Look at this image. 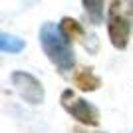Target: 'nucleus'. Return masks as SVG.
Returning <instances> with one entry per match:
<instances>
[{"mask_svg":"<svg viewBox=\"0 0 133 133\" xmlns=\"http://www.w3.org/2000/svg\"><path fill=\"white\" fill-rule=\"evenodd\" d=\"M72 79H74V85L82 91H95V89L101 88L99 76L94 72V68H88V66L76 68L72 74Z\"/></svg>","mask_w":133,"mask_h":133,"instance_id":"5","label":"nucleus"},{"mask_svg":"<svg viewBox=\"0 0 133 133\" xmlns=\"http://www.w3.org/2000/svg\"><path fill=\"white\" fill-rule=\"evenodd\" d=\"M74 133H103V131H91L89 127H82V125H76V127H74Z\"/></svg>","mask_w":133,"mask_h":133,"instance_id":"10","label":"nucleus"},{"mask_svg":"<svg viewBox=\"0 0 133 133\" xmlns=\"http://www.w3.org/2000/svg\"><path fill=\"white\" fill-rule=\"evenodd\" d=\"M58 26H60V32L64 34V38H66L68 42H74V40H79V38L85 36L83 26L78 20H74V18H70V16L62 18V22L58 24Z\"/></svg>","mask_w":133,"mask_h":133,"instance_id":"6","label":"nucleus"},{"mask_svg":"<svg viewBox=\"0 0 133 133\" xmlns=\"http://www.w3.org/2000/svg\"><path fill=\"white\" fill-rule=\"evenodd\" d=\"M24 40L18 36H12L8 32H0V52H8V54H18L24 50Z\"/></svg>","mask_w":133,"mask_h":133,"instance_id":"7","label":"nucleus"},{"mask_svg":"<svg viewBox=\"0 0 133 133\" xmlns=\"http://www.w3.org/2000/svg\"><path fill=\"white\" fill-rule=\"evenodd\" d=\"M129 8H127V12H125V18H127V22H129V26H131V30H133V2H129Z\"/></svg>","mask_w":133,"mask_h":133,"instance_id":"9","label":"nucleus"},{"mask_svg":"<svg viewBox=\"0 0 133 133\" xmlns=\"http://www.w3.org/2000/svg\"><path fill=\"white\" fill-rule=\"evenodd\" d=\"M83 8H85V14H88L89 22L94 26L101 24V20H103V8H105L103 2H83Z\"/></svg>","mask_w":133,"mask_h":133,"instance_id":"8","label":"nucleus"},{"mask_svg":"<svg viewBox=\"0 0 133 133\" xmlns=\"http://www.w3.org/2000/svg\"><path fill=\"white\" fill-rule=\"evenodd\" d=\"M12 83H14L16 91L22 95V99L28 101L30 105H40L44 101V88H42L40 79L34 78L32 74L18 70L12 74Z\"/></svg>","mask_w":133,"mask_h":133,"instance_id":"4","label":"nucleus"},{"mask_svg":"<svg viewBox=\"0 0 133 133\" xmlns=\"http://www.w3.org/2000/svg\"><path fill=\"white\" fill-rule=\"evenodd\" d=\"M60 101H62V107H64L82 127H95V125H99V121H101L99 109H97L91 101L76 95V91L64 89Z\"/></svg>","mask_w":133,"mask_h":133,"instance_id":"2","label":"nucleus"},{"mask_svg":"<svg viewBox=\"0 0 133 133\" xmlns=\"http://www.w3.org/2000/svg\"><path fill=\"white\" fill-rule=\"evenodd\" d=\"M121 8L123 2H111L109 14H107V34H109L113 48H117V50H125L129 44V36H131V26H129L125 12Z\"/></svg>","mask_w":133,"mask_h":133,"instance_id":"3","label":"nucleus"},{"mask_svg":"<svg viewBox=\"0 0 133 133\" xmlns=\"http://www.w3.org/2000/svg\"><path fill=\"white\" fill-rule=\"evenodd\" d=\"M40 44L42 50L48 56V60L54 64L62 74L72 72L76 66V54H74L72 42H68L64 38V34L60 32V26L54 22H46L40 28Z\"/></svg>","mask_w":133,"mask_h":133,"instance_id":"1","label":"nucleus"}]
</instances>
